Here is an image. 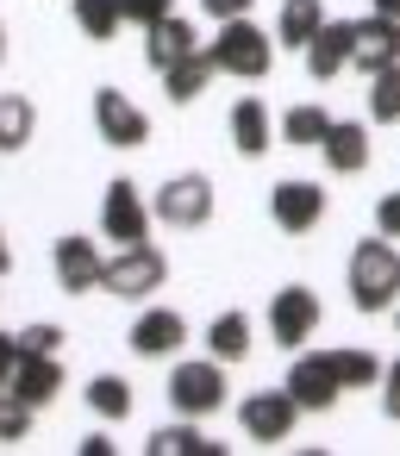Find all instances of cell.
<instances>
[{"label": "cell", "instance_id": "2e32d148", "mask_svg": "<svg viewBox=\"0 0 400 456\" xmlns=\"http://www.w3.org/2000/svg\"><path fill=\"white\" fill-rule=\"evenodd\" d=\"M319 157H325L331 175H363V169H369V126H356V119H331Z\"/></svg>", "mask_w": 400, "mask_h": 456}, {"label": "cell", "instance_id": "e575fe53", "mask_svg": "<svg viewBox=\"0 0 400 456\" xmlns=\"http://www.w3.org/2000/svg\"><path fill=\"white\" fill-rule=\"evenodd\" d=\"M381 387H388V394H381V412H388V419H400V356L381 369Z\"/></svg>", "mask_w": 400, "mask_h": 456}, {"label": "cell", "instance_id": "5bb4252c", "mask_svg": "<svg viewBox=\"0 0 400 456\" xmlns=\"http://www.w3.org/2000/svg\"><path fill=\"white\" fill-rule=\"evenodd\" d=\"M132 356H144V362H163V356H176L182 344H188V319L182 313H169V306H151V313H138L132 319Z\"/></svg>", "mask_w": 400, "mask_h": 456}, {"label": "cell", "instance_id": "603a6c76", "mask_svg": "<svg viewBox=\"0 0 400 456\" xmlns=\"http://www.w3.org/2000/svg\"><path fill=\"white\" fill-rule=\"evenodd\" d=\"M126 26V0H76V32L88 45H107Z\"/></svg>", "mask_w": 400, "mask_h": 456}, {"label": "cell", "instance_id": "d6986e66", "mask_svg": "<svg viewBox=\"0 0 400 456\" xmlns=\"http://www.w3.org/2000/svg\"><path fill=\"white\" fill-rule=\"evenodd\" d=\"M7 387H13L26 406H38V412H45V406L63 394V362H57V356H20V369H13V381H7Z\"/></svg>", "mask_w": 400, "mask_h": 456}, {"label": "cell", "instance_id": "7402d4cb", "mask_svg": "<svg viewBox=\"0 0 400 456\" xmlns=\"http://www.w3.org/2000/svg\"><path fill=\"white\" fill-rule=\"evenodd\" d=\"M325 132H331V113H325V107H313V101L288 107V119H282V144H294V151H319V144H325Z\"/></svg>", "mask_w": 400, "mask_h": 456}, {"label": "cell", "instance_id": "4dcf8cb0", "mask_svg": "<svg viewBox=\"0 0 400 456\" xmlns=\"http://www.w3.org/2000/svg\"><path fill=\"white\" fill-rule=\"evenodd\" d=\"M63 344H69L63 325H26V331H20V356H57Z\"/></svg>", "mask_w": 400, "mask_h": 456}, {"label": "cell", "instance_id": "277c9868", "mask_svg": "<svg viewBox=\"0 0 400 456\" xmlns=\"http://www.w3.org/2000/svg\"><path fill=\"white\" fill-rule=\"evenodd\" d=\"M169 406H176L182 419L219 412V406H225V362H219V356H207V362H176V375H169Z\"/></svg>", "mask_w": 400, "mask_h": 456}, {"label": "cell", "instance_id": "30bf717a", "mask_svg": "<svg viewBox=\"0 0 400 456\" xmlns=\"http://www.w3.org/2000/svg\"><path fill=\"white\" fill-rule=\"evenodd\" d=\"M294 419H300V406H294L288 387H263V394H250V400L238 406V425H244L250 444H288Z\"/></svg>", "mask_w": 400, "mask_h": 456}, {"label": "cell", "instance_id": "f1b7e54d", "mask_svg": "<svg viewBox=\"0 0 400 456\" xmlns=\"http://www.w3.org/2000/svg\"><path fill=\"white\" fill-rule=\"evenodd\" d=\"M369 119L375 126H400V63L369 76Z\"/></svg>", "mask_w": 400, "mask_h": 456}, {"label": "cell", "instance_id": "ba28073f", "mask_svg": "<svg viewBox=\"0 0 400 456\" xmlns=\"http://www.w3.org/2000/svg\"><path fill=\"white\" fill-rule=\"evenodd\" d=\"M269 219H275V232H288V238H306L319 219H325V188L319 182H275L269 188Z\"/></svg>", "mask_w": 400, "mask_h": 456}, {"label": "cell", "instance_id": "e0dca14e", "mask_svg": "<svg viewBox=\"0 0 400 456\" xmlns=\"http://www.w3.org/2000/svg\"><path fill=\"white\" fill-rule=\"evenodd\" d=\"M350 32H356V20H325V32L306 45V76L313 82H331V76L350 69Z\"/></svg>", "mask_w": 400, "mask_h": 456}, {"label": "cell", "instance_id": "44dd1931", "mask_svg": "<svg viewBox=\"0 0 400 456\" xmlns=\"http://www.w3.org/2000/svg\"><path fill=\"white\" fill-rule=\"evenodd\" d=\"M319 32H325V7H319V0H288L282 20H275V45H288V51H306Z\"/></svg>", "mask_w": 400, "mask_h": 456}, {"label": "cell", "instance_id": "83f0119b", "mask_svg": "<svg viewBox=\"0 0 400 456\" xmlns=\"http://www.w3.org/2000/svg\"><path fill=\"white\" fill-rule=\"evenodd\" d=\"M325 356H331L338 387H375V381H381V362H375L369 350H356V344H350V350H325Z\"/></svg>", "mask_w": 400, "mask_h": 456}, {"label": "cell", "instance_id": "f546056e", "mask_svg": "<svg viewBox=\"0 0 400 456\" xmlns=\"http://www.w3.org/2000/svg\"><path fill=\"white\" fill-rule=\"evenodd\" d=\"M32 419H38V406H26L13 387H0V444H26Z\"/></svg>", "mask_w": 400, "mask_h": 456}, {"label": "cell", "instance_id": "1f68e13d", "mask_svg": "<svg viewBox=\"0 0 400 456\" xmlns=\"http://www.w3.org/2000/svg\"><path fill=\"white\" fill-rule=\"evenodd\" d=\"M163 13H176V0H126V26H138V32L157 26Z\"/></svg>", "mask_w": 400, "mask_h": 456}, {"label": "cell", "instance_id": "ab89813d", "mask_svg": "<svg viewBox=\"0 0 400 456\" xmlns=\"http://www.w3.org/2000/svg\"><path fill=\"white\" fill-rule=\"evenodd\" d=\"M0 57H7V26H0Z\"/></svg>", "mask_w": 400, "mask_h": 456}, {"label": "cell", "instance_id": "7c38bea8", "mask_svg": "<svg viewBox=\"0 0 400 456\" xmlns=\"http://www.w3.org/2000/svg\"><path fill=\"white\" fill-rule=\"evenodd\" d=\"M51 269H57V288H63V294H94L107 256H101L94 238H57V244H51Z\"/></svg>", "mask_w": 400, "mask_h": 456}, {"label": "cell", "instance_id": "6da1fadb", "mask_svg": "<svg viewBox=\"0 0 400 456\" xmlns=\"http://www.w3.org/2000/svg\"><path fill=\"white\" fill-rule=\"evenodd\" d=\"M344 281H350V306L356 313H394V300H400V250H394V238H363L356 250H350V263H344Z\"/></svg>", "mask_w": 400, "mask_h": 456}, {"label": "cell", "instance_id": "836d02e7", "mask_svg": "<svg viewBox=\"0 0 400 456\" xmlns=\"http://www.w3.org/2000/svg\"><path fill=\"white\" fill-rule=\"evenodd\" d=\"M250 7H257V0H200V13L219 20V26H225V20H250Z\"/></svg>", "mask_w": 400, "mask_h": 456}, {"label": "cell", "instance_id": "9c48e42d", "mask_svg": "<svg viewBox=\"0 0 400 456\" xmlns=\"http://www.w3.org/2000/svg\"><path fill=\"white\" fill-rule=\"evenodd\" d=\"M313 331H319V294H313L306 281L282 288V294L269 300V338H275L282 350H300Z\"/></svg>", "mask_w": 400, "mask_h": 456}, {"label": "cell", "instance_id": "4316f807", "mask_svg": "<svg viewBox=\"0 0 400 456\" xmlns=\"http://www.w3.org/2000/svg\"><path fill=\"white\" fill-rule=\"evenodd\" d=\"M88 406H94V419H107V425L126 419V412H132V381H126V375H94V381H88Z\"/></svg>", "mask_w": 400, "mask_h": 456}, {"label": "cell", "instance_id": "8992f818", "mask_svg": "<svg viewBox=\"0 0 400 456\" xmlns=\"http://www.w3.org/2000/svg\"><path fill=\"white\" fill-rule=\"evenodd\" d=\"M94 132H101V144H113V151H138V144L151 138V119H144V107H138L132 94L94 88Z\"/></svg>", "mask_w": 400, "mask_h": 456}, {"label": "cell", "instance_id": "484cf974", "mask_svg": "<svg viewBox=\"0 0 400 456\" xmlns=\"http://www.w3.org/2000/svg\"><path fill=\"white\" fill-rule=\"evenodd\" d=\"M32 126H38V113H32L26 94H0V151H26Z\"/></svg>", "mask_w": 400, "mask_h": 456}, {"label": "cell", "instance_id": "8fae6325", "mask_svg": "<svg viewBox=\"0 0 400 456\" xmlns=\"http://www.w3.org/2000/svg\"><path fill=\"white\" fill-rule=\"evenodd\" d=\"M282 387L294 394V406H300V412H331V406H338V394H344V387H338V375H331V356H325V350H300Z\"/></svg>", "mask_w": 400, "mask_h": 456}, {"label": "cell", "instance_id": "9a60e30c", "mask_svg": "<svg viewBox=\"0 0 400 456\" xmlns=\"http://www.w3.org/2000/svg\"><path fill=\"white\" fill-rule=\"evenodd\" d=\"M200 51V32L188 26V20H176V13H163L157 26H144V63L163 76L169 63H182V57H194Z\"/></svg>", "mask_w": 400, "mask_h": 456}, {"label": "cell", "instance_id": "60d3db41", "mask_svg": "<svg viewBox=\"0 0 400 456\" xmlns=\"http://www.w3.org/2000/svg\"><path fill=\"white\" fill-rule=\"evenodd\" d=\"M394 319H400V300H394Z\"/></svg>", "mask_w": 400, "mask_h": 456}, {"label": "cell", "instance_id": "5b68a950", "mask_svg": "<svg viewBox=\"0 0 400 456\" xmlns=\"http://www.w3.org/2000/svg\"><path fill=\"white\" fill-rule=\"evenodd\" d=\"M157 219L163 225H176V232H200L207 219H213V182L207 175H169L163 188H157Z\"/></svg>", "mask_w": 400, "mask_h": 456}, {"label": "cell", "instance_id": "74e56055", "mask_svg": "<svg viewBox=\"0 0 400 456\" xmlns=\"http://www.w3.org/2000/svg\"><path fill=\"white\" fill-rule=\"evenodd\" d=\"M13 269V250H7V232H0V275H7Z\"/></svg>", "mask_w": 400, "mask_h": 456}, {"label": "cell", "instance_id": "ffe728a7", "mask_svg": "<svg viewBox=\"0 0 400 456\" xmlns=\"http://www.w3.org/2000/svg\"><path fill=\"white\" fill-rule=\"evenodd\" d=\"M219 69H213V57L207 51H194V57H182V63H169L163 69V94L176 101V107H188V101H200L207 94V82H213Z\"/></svg>", "mask_w": 400, "mask_h": 456}, {"label": "cell", "instance_id": "8d00e7d4", "mask_svg": "<svg viewBox=\"0 0 400 456\" xmlns=\"http://www.w3.org/2000/svg\"><path fill=\"white\" fill-rule=\"evenodd\" d=\"M82 456H113V437H107V431H94V437H82Z\"/></svg>", "mask_w": 400, "mask_h": 456}, {"label": "cell", "instance_id": "f35d334b", "mask_svg": "<svg viewBox=\"0 0 400 456\" xmlns=\"http://www.w3.org/2000/svg\"><path fill=\"white\" fill-rule=\"evenodd\" d=\"M375 13H388V20H400V0H375Z\"/></svg>", "mask_w": 400, "mask_h": 456}, {"label": "cell", "instance_id": "52a82bcc", "mask_svg": "<svg viewBox=\"0 0 400 456\" xmlns=\"http://www.w3.org/2000/svg\"><path fill=\"white\" fill-rule=\"evenodd\" d=\"M101 238L107 244H144L151 238V207L126 175L107 182V194H101Z\"/></svg>", "mask_w": 400, "mask_h": 456}, {"label": "cell", "instance_id": "7a4b0ae2", "mask_svg": "<svg viewBox=\"0 0 400 456\" xmlns=\"http://www.w3.org/2000/svg\"><path fill=\"white\" fill-rule=\"evenodd\" d=\"M207 57H213V69H219V76L263 82V76H269V63H275V38H269V32H257L250 20H225V26H219V38L207 45Z\"/></svg>", "mask_w": 400, "mask_h": 456}, {"label": "cell", "instance_id": "d6a6232c", "mask_svg": "<svg viewBox=\"0 0 400 456\" xmlns=\"http://www.w3.org/2000/svg\"><path fill=\"white\" fill-rule=\"evenodd\" d=\"M375 232H381V238H400V188L375 200Z\"/></svg>", "mask_w": 400, "mask_h": 456}, {"label": "cell", "instance_id": "ac0fdd59", "mask_svg": "<svg viewBox=\"0 0 400 456\" xmlns=\"http://www.w3.org/2000/svg\"><path fill=\"white\" fill-rule=\"evenodd\" d=\"M232 151H238V157L275 151V119H269V107H263L257 94H244V101L232 107Z\"/></svg>", "mask_w": 400, "mask_h": 456}, {"label": "cell", "instance_id": "cb8c5ba5", "mask_svg": "<svg viewBox=\"0 0 400 456\" xmlns=\"http://www.w3.org/2000/svg\"><path fill=\"white\" fill-rule=\"evenodd\" d=\"M207 350H213L219 362H244V356H250V319H244V313H219V319L207 325Z\"/></svg>", "mask_w": 400, "mask_h": 456}, {"label": "cell", "instance_id": "d590c367", "mask_svg": "<svg viewBox=\"0 0 400 456\" xmlns=\"http://www.w3.org/2000/svg\"><path fill=\"white\" fill-rule=\"evenodd\" d=\"M13 369H20V331H0V387L13 381Z\"/></svg>", "mask_w": 400, "mask_h": 456}, {"label": "cell", "instance_id": "4fadbf2b", "mask_svg": "<svg viewBox=\"0 0 400 456\" xmlns=\"http://www.w3.org/2000/svg\"><path fill=\"white\" fill-rule=\"evenodd\" d=\"M388 63H400V20H388V13L356 20V32H350V69L381 76Z\"/></svg>", "mask_w": 400, "mask_h": 456}, {"label": "cell", "instance_id": "3957f363", "mask_svg": "<svg viewBox=\"0 0 400 456\" xmlns=\"http://www.w3.org/2000/svg\"><path fill=\"white\" fill-rule=\"evenodd\" d=\"M163 281H169V263L157 244H119V256H107V269H101V288L113 300H151Z\"/></svg>", "mask_w": 400, "mask_h": 456}, {"label": "cell", "instance_id": "d4e9b609", "mask_svg": "<svg viewBox=\"0 0 400 456\" xmlns=\"http://www.w3.org/2000/svg\"><path fill=\"white\" fill-rule=\"evenodd\" d=\"M144 456H219V444L200 437V425H163V431H151Z\"/></svg>", "mask_w": 400, "mask_h": 456}]
</instances>
